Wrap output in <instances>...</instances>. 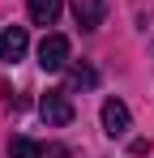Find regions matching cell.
<instances>
[{"label": "cell", "instance_id": "6da1fadb", "mask_svg": "<svg viewBox=\"0 0 154 158\" xmlns=\"http://www.w3.org/2000/svg\"><path fill=\"white\" fill-rule=\"evenodd\" d=\"M39 115L47 120V128H64L73 124V103H69V90H47L39 98Z\"/></svg>", "mask_w": 154, "mask_h": 158}, {"label": "cell", "instance_id": "7a4b0ae2", "mask_svg": "<svg viewBox=\"0 0 154 158\" xmlns=\"http://www.w3.org/2000/svg\"><path fill=\"white\" fill-rule=\"evenodd\" d=\"M39 64L56 73V69H69V39L64 34H43V43H39Z\"/></svg>", "mask_w": 154, "mask_h": 158}, {"label": "cell", "instance_id": "3957f363", "mask_svg": "<svg viewBox=\"0 0 154 158\" xmlns=\"http://www.w3.org/2000/svg\"><path fill=\"white\" fill-rule=\"evenodd\" d=\"M26 47H30L26 26H4L0 30V60H4V64H17V60L26 56Z\"/></svg>", "mask_w": 154, "mask_h": 158}, {"label": "cell", "instance_id": "277c9868", "mask_svg": "<svg viewBox=\"0 0 154 158\" xmlns=\"http://www.w3.org/2000/svg\"><path fill=\"white\" fill-rule=\"evenodd\" d=\"M128 128H133L128 107L120 103V98H107V103H103V132H107V137H124Z\"/></svg>", "mask_w": 154, "mask_h": 158}, {"label": "cell", "instance_id": "5b68a950", "mask_svg": "<svg viewBox=\"0 0 154 158\" xmlns=\"http://www.w3.org/2000/svg\"><path fill=\"white\" fill-rule=\"evenodd\" d=\"M73 17L81 30H99L107 17V0H73Z\"/></svg>", "mask_w": 154, "mask_h": 158}, {"label": "cell", "instance_id": "8992f818", "mask_svg": "<svg viewBox=\"0 0 154 158\" xmlns=\"http://www.w3.org/2000/svg\"><path fill=\"white\" fill-rule=\"evenodd\" d=\"M60 9H64V0H30V22L34 26H56Z\"/></svg>", "mask_w": 154, "mask_h": 158}, {"label": "cell", "instance_id": "52a82bcc", "mask_svg": "<svg viewBox=\"0 0 154 158\" xmlns=\"http://www.w3.org/2000/svg\"><path fill=\"white\" fill-rule=\"evenodd\" d=\"M69 90H94L99 85V73L90 69V64H69Z\"/></svg>", "mask_w": 154, "mask_h": 158}, {"label": "cell", "instance_id": "ba28073f", "mask_svg": "<svg viewBox=\"0 0 154 158\" xmlns=\"http://www.w3.org/2000/svg\"><path fill=\"white\" fill-rule=\"evenodd\" d=\"M9 158H47V150L39 141H30V137H13L9 141Z\"/></svg>", "mask_w": 154, "mask_h": 158}]
</instances>
